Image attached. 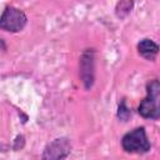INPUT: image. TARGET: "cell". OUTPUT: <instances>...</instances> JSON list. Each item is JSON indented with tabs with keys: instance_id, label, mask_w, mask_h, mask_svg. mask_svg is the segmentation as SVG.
<instances>
[{
	"instance_id": "obj_2",
	"label": "cell",
	"mask_w": 160,
	"mask_h": 160,
	"mask_svg": "<svg viewBox=\"0 0 160 160\" xmlns=\"http://www.w3.org/2000/svg\"><path fill=\"white\" fill-rule=\"evenodd\" d=\"M121 146L126 152L131 154H145L151 148L144 128H136L125 134L121 140Z\"/></svg>"
},
{
	"instance_id": "obj_6",
	"label": "cell",
	"mask_w": 160,
	"mask_h": 160,
	"mask_svg": "<svg viewBox=\"0 0 160 160\" xmlns=\"http://www.w3.org/2000/svg\"><path fill=\"white\" fill-rule=\"evenodd\" d=\"M138 51L139 54L145 58L146 60H155L159 52V46L156 42H154L150 39H142L139 44H138Z\"/></svg>"
},
{
	"instance_id": "obj_5",
	"label": "cell",
	"mask_w": 160,
	"mask_h": 160,
	"mask_svg": "<svg viewBox=\"0 0 160 160\" xmlns=\"http://www.w3.org/2000/svg\"><path fill=\"white\" fill-rule=\"evenodd\" d=\"M80 74L86 88H90L94 81V55L92 51L88 50L81 56Z\"/></svg>"
},
{
	"instance_id": "obj_3",
	"label": "cell",
	"mask_w": 160,
	"mask_h": 160,
	"mask_svg": "<svg viewBox=\"0 0 160 160\" xmlns=\"http://www.w3.org/2000/svg\"><path fill=\"white\" fill-rule=\"evenodd\" d=\"M26 15L12 6H8L1 18H0V29L6 30L9 32H18L21 31L26 25Z\"/></svg>"
},
{
	"instance_id": "obj_1",
	"label": "cell",
	"mask_w": 160,
	"mask_h": 160,
	"mask_svg": "<svg viewBox=\"0 0 160 160\" xmlns=\"http://www.w3.org/2000/svg\"><path fill=\"white\" fill-rule=\"evenodd\" d=\"M148 95L139 105V114L145 119H159L160 110H159V95H160V85L159 81L151 80L146 86Z\"/></svg>"
},
{
	"instance_id": "obj_4",
	"label": "cell",
	"mask_w": 160,
	"mask_h": 160,
	"mask_svg": "<svg viewBox=\"0 0 160 160\" xmlns=\"http://www.w3.org/2000/svg\"><path fill=\"white\" fill-rule=\"evenodd\" d=\"M70 152V142L68 139H55L50 142L42 154V159H62L66 158Z\"/></svg>"
},
{
	"instance_id": "obj_8",
	"label": "cell",
	"mask_w": 160,
	"mask_h": 160,
	"mask_svg": "<svg viewBox=\"0 0 160 160\" xmlns=\"http://www.w3.org/2000/svg\"><path fill=\"white\" fill-rule=\"evenodd\" d=\"M130 115V111L128 110V108L125 106V101H122L119 106V111H118V116L121 119V120H126Z\"/></svg>"
},
{
	"instance_id": "obj_7",
	"label": "cell",
	"mask_w": 160,
	"mask_h": 160,
	"mask_svg": "<svg viewBox=\"0 0 160 160\" xmlns=\"http://www.w3.org/2000/svg\"><path fill=\"white\" fill-rule=\"evenodd\" d=\"M132 9V0H120L116 6V14L120 18L128 15Z\"/></svg>"
}]
</instances>
